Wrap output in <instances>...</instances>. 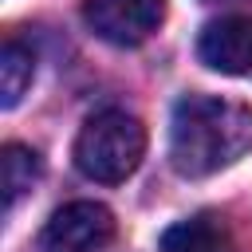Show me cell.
<instances>
[{"label": "cell", "instance_id": "6da1fadb", "mask_svg": "<svg viewBox=\"0 0 252 252\" xmlns=\"http://www.w3.org/2000/svg\"><path fill=\"white\" fill-rule=\"evenodd\" d=\"M252 146V110L217 94H185L169 118V165L181 177H213Z\"/></svg>", "mask_w": 252, "mask_h": 252}, {"label": "cell", "instance_id": "7a4b0ae2", "mask_svg": "<svg viewBox=\"0 0 252 252\" xmlns=\"http://www.w3.org/2000/svg\"><path fill=\"white\" fill-rule=\"evenodd\" d=\"M146 154V126L126 110H98L75 138V165L91 181H126Z\"/></svg>", "mask_w": 252, "mask_h": 252}, {"label": "cell", "instance_id": "3957f363", "mask_svg": "<svg viewBox=\"0 0 252 252\" xmlns=\"http://www.w3.org/2000/svg\"><path fill=\"white\" fill-rule=\"evenodd\" d=\"M114 240V213L98 201H71L43 224V252H102Z\"/></svg>", "mask_w": 252, "mask_h": 252}, {"label": "cell", "instance_id": "277c9868", "mask_svg": "<svg viewBox=\"0 0 252 252\" xmlns=\"http://www.w3.org/2000/svg\"><path fill=\"white\" fill-rule=\"evenodd\" d=\"M83 20L98 39L138 47L165 20V0H83Z\"/></svg>", "mask_w": 252, "mask_h": 252}, {"label": "cell", "instance_id": "5b68a950", "mask_svg": "<svg viewBox=\"0 0 252 252\" xmlns=\"http://www.w3.org/2000/svg\"><path fill=\"white\" fill-rule=\"evenodd\" d=\"M197 55L220 75H252V16H220L205 24Z\"/></svg>", "mask_w": 252, "mask_h": 252}, {"label": "cell", "instance_id": "8992f818", "mask_svg": "<svg viewBox=\"0 0 252 252\" xmlns=\"http://www.w3.org/2000/svg\"><path fill=\"white\" fill-rule=\"evenodd\" d=\"M224 224L213 213H197L161 232V252H224Z\"/></svg>", "mask_w": 252, "mask_h": 252}, {"label": "cell", "instance_id": "52a82bcc", "mask_svg": "<svg viewBox=\"0 0 252 252\" xmlns=\"http://www.w3.org/2000/svg\"><path fill=\"white\" fill-rule=\"evenodd\" d=\"M0 173H4V209L12 213L20 205L24 193H32V185L39 181L43 173V161L32 146H20V142H8L4 154H0Z\"/></svg>", "mask_w": 252, "mask_h": 252}, {"label": "cell", "instance_id": "ba28073f", "mask_svg": "<svg viewBox=\"0 0 252 252\" xmlns=\"http://www.w3.org/2000/svg\"><path fill=\"white\" fill-rule=\"evenodd\" d=\"M32 75H35L32 47H24L20 39H8L0 51V106L4 110H12L24 98V91L32 87Z\"/></svg>", "mask_w": 252, "mask_h": 252}, {"label": "cell", "instance_id": "9c48e42d", "mask_svg": "<svg viewBox=\"0 0 252 252\" xmlns=\"http://www.w3.org/2000/svg\"><path fill=\"white\" fill-rule=\"evenodd\" d=\"M209 4H213V0H209Z\"/></svg>", "mask_w": 252, "mask_h": 252}]
</instances>
